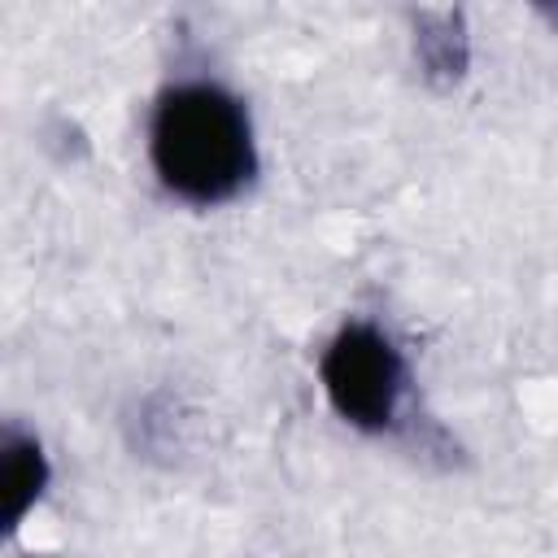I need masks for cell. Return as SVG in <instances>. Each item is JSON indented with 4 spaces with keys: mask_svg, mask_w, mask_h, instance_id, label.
<instances>
[{
    "mask_svg": "<svg viewBox=\"0 0 558 558\" xmlns=\"http://www.w3.org/2000/svg\"><path fill=\"white\" fill-rule=\"evenodd\" d=\"M148 153L174 196L192 205H218L253 174L248 113L214 83H179L157 100Z\"/></svg>",
    "mask_w": 558,
    "mask_h": 558,
    "instance_id": "obj_1",
    "label": "cell"
},
{
    "mask_svg": "<svg viewBox=\"0 0 558 558\" xmlns=\"http://www.w3.org/2000/svg\"><path fill=\"white\" fill-rule=\"evenodd\" d=\"M48 484V462H44V449L35 436H22V432H4V497H9V527H17L26 519V510L39 501Z\"/></svg>",
    "mask_w": 558,
    "mask_h": 558,
    "instance_id": "obj_3",
    "label": "cell"
},
{
    "mask_svg": "<svg viewBox=\"0 0 558 558\" xmlns=\"http://www.w3.org/2000/svg\"><path fill=\"white\" fill-rule=\"evenodd\" d=\"M418 52L432 70L440 74H462L466 65V44H462V31H458V17L453 13H436L427 17L423 35H418Z\"/></svg>",
    "mask_w": 558,
    "mask_h": 558,
    "instance_id": "obj_4",
    "label": "cell"
},
{
    "mask_svg": "<svg viewBox=\"0 0 558 558\" xmlns=\"http://www.w3.org/2000/svg\"><path fill=\"white\" fill-rule=\"evenodd\" d=\"M318 375L331 410L344 423L362 432H379L392 423L401 401V357L379 327L344 323L323 349Z\"/></svg>",
    "mask_w": 558,
    "mask_h": 558,
    "instance_id": "obj_2",
    "label": "cell"
}]
</instances>
